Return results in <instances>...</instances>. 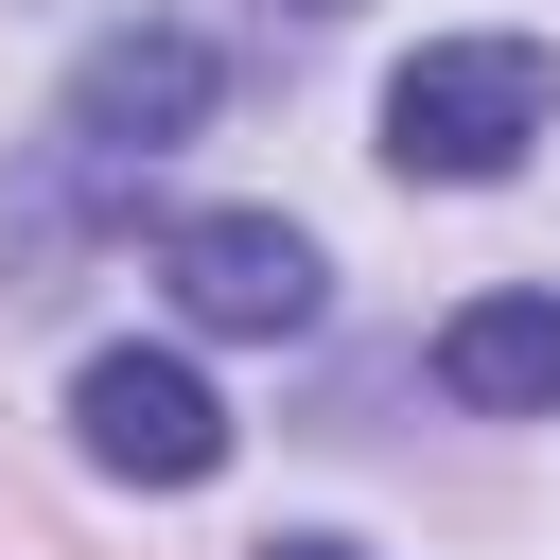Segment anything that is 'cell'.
<instances>
[{
	"mask_svg": "<svg viewBox=\"0 0 560 560\" xmlns=\"http://www.w3.org/2000/svg\"><path fill=\"white\" fill-rule=\"evenodd\" d=\"M542 105H560V88H542L525 35H420V52L385 70V158L438 175V192H490V175H525Z\"/></svg>",
	"mask_w": 560,
	"mask_h": 560,
	"instance_id": "cell-1",
	"label": "cell"
},
{
	"mask_svg": "<svg viewBox=\"0 0 560 560\" xmlns=\"http://www.w3.org/2000/svg\"><path fill=\"white\" fill-rule=\"evenodd\" d=\"M210 105H228V52H210L192 18H140V35H88L52 140H70V158H175Z\"/></svg>",
	"mask_w": 560,
	"mask_h": 560,
	"instance_id": "cell-2",
	"label": "cell"
},
{
	"mask_svg": "<svg viewBox=\"0 0 560 560\" xmlns=\"http://www.w3.org/2000/svg\"><path fill=\"white\" fill-rule=\"evenodd\" d=\"M158 280H175V315H192V332H245V350L315 332V298H332V262H315L280 210H175Z\"/></svg>",
	"mask_w": 560,
	"mask_h": 560,
	"instance_id": "cell-3",
	"label": "cell"
},
{
	"mask_svg": "<svg viewBox=\"0 0 560 560\" xmlns=\"http://www.w3.org/2000/svg\"><path fill=\"white\" fill-rule=\"evenodd\" d=\"M70 438H88L105 472H140V490H210V472H228V402H210L175 350H88V368H70Z\"/></svg>",
	"mask_w": 560,
	"mask_h": 560,
	"instance_id": "cell-4",
	"label": "cell"
},
{
	"mask_svg": "<svg viewBox=\"0 0 560 560\" xmlns=\"http://www.w3.org/2000/svg\"><path fill=\"white\" fill-rule=\"evenodd\" d=\"M438 385H455L472 420H560V298H542V280L472 298V315L438 332Z\"/></svg>",
	"mask_w": 560,
	"mask_h": 560,
	"instance_id": "cell-5",
	"label": "cell"
},
{
	"mask_svg": "<svg viewBox=\"0 0 560 560\" xmlns=\"http://www.w3.org/2000/svg\"><path fill=\"white\" fill-rule=\"evenodd\" d=\"M262 560H368V542H262Z\"/></svg>",
	"mask_w": 560,
	"mask_h": 560,
	"instance_id": "cell-6",
	"label": "cell"
},
{
	"mask_svg": "<svg viewBox=\"0 0 560 560\" xmlns=\"http://www.w3.org/2000/svg\"><path fill=\"white\" fill-rule=\"evenodd\" d=\"M298 18H350V0H298Z\"/></svg>",
	"mask_w": 560,
	"mask_h": 560,
	"instance_id": "cell-7",
	"label": "cell"
}]
</instances>
